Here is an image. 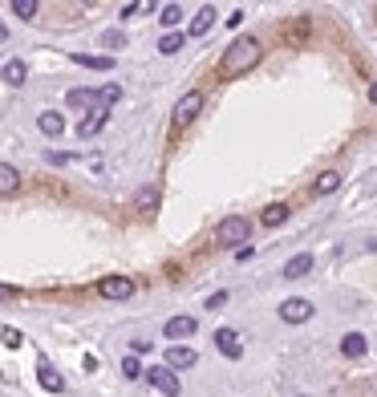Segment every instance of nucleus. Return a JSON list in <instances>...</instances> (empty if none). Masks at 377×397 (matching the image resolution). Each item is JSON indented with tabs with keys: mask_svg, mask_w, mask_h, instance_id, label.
Here are the masks:
<instances>
[{
	"mask_svg": "<svg viewBox=\"0 0 377 397\" xmlns=\"http://www.w3.org/2000/svg\"><path fill=\"white\" fill-rule=\"evenodd\" d=\"M260 57H264V45L256 37H239L231 41L223 49V57H219V77H239V74H248L251 65H260Z\"/></svg>",
	"mask_w": 377,
	"mask_h": 397,
	"instance_id": "nucleus-1",
	"label": "nucleus"
},
{
	"mask_svg": "<svg viewBox=\"0 0 377 397\" xmlns=\"http://www.w3.org/2000/svg\"><path fill=\"white\" fill-rule=\"evenodd\" d=\"M248 236H251V223L243 219V215H227V219H219V227H215V243L219 248H248Z\"/></svg>",
	"mask_w": 377,
	"mask_h": 397,
	"instance_id": "nucleus-2",
	"label": "nucleus"
},
{
	"mask_svg": "<svg viewBox=\"0 0 377 397\" xmlns=\"http://www.w3.org/2000/svg\"><path fill=\"white\" fill-rule=\"evenodd\" d=\"M203 94L199 89H187V94H183V98L175 101V114H171V126H175V130H187L191 122H195V118H199V110H203Z\"/></svg>",
	"mask_w": 377,
	"mask_h": 397,
	"instance_id": "nucleus-3",
	"label": "nucleus"
},
{
	"mask_svg": "<svg viewBox=\"0 0 377 397\" xmlns=\"http://www.w3.org/2000/svg\"><path fill=\"white\" fill-rule=\"evenodd\" d=\"M146 381L166 397H179V389H183V385H179V373L171 369V365H151V369H146Z\"/></svg>",
	"mask_w": 377,
	"mask_h": 397,
	"instance_id": "nucleus-4",
	"label": "nucleus"
},
{
	"mask_svg": "<svg viewBox=\"0 0 377 397\" xmlns=\"http://www.w3.org/2000/svg\"><path fill=\"white\" fill-rule=\"evenodd\" d=\"M98 292L106 300H130L134 296V280H130V276H106L98 284Z\"/></svg>",
	"mask_w": 377,
	"mask_h": 397,
	"instance_id": "nucleus-5",
	"label": "nucleus"
},
{
	"mask_svg": "<svg viewBox=\"0 0 377 397\" xmlns=\"http://www.w3.org/2000/svg\"><path fill=\"white\" fill-rule=\"evenodd\" d=\"M313 316V300H304V296H288L284 304H280V321H288V324H304Z\"/></svg>",
	"mask_w": 377,
	"mask_h": 397,
	"instance_id": "nucleus-6",
	"label": "nucleus"
},
{
	"mask_svg": "<svg viewBox=\"0 0 377 397\" xmlns=\"http://www.w3.org/2000/svg\"><path fill=\"white\" fill-rule=\"evenodd\" d=\"M215 348H219L227 361H239L243 357V336H239L236 328H215Z\"/></svg>",
	"mask_w": 377,
	"mask_h": 397,
	"instance_id": "nucleus-7",
	"label": "nucleus"
},
{
	"mask_svg": "<svg viewBox=\"0 0 377 397\" xmlns=\"http://www.w3.org/2000/svg\"><path fill=\"white\" fill-rule=\"evenodd\" d=\"M65 101L74 106V110H101V89H69L65 94Z\"/></svg>",
	"mask_w": 377,
	"mask_h": 397,
	"instance_id": "nucleus-8",
	"label": "nucleus"
},
{
	"mask_svg": "<svg viewBox=\"0 0 377 397\" xmlns=\"http://www.w3.org/2000/svg\"><path fill=\"white\" fill-rule=\"evenodd\" d=\"M195 316H171V321L163 324V333H166V341H187V336H195Z\"/></svg>",
	"mask_w": 377,
	"mask_h": 397,
	"instance_id": "nucleus-9",
	"label": "nucleus"
},
{
	"mask_svg": "<svg viewBox=\"0 0 377 397\" xmlns=\"http://www.w3.org/2000/svg\"><path fill=\"white\" fill-rule=\"evenodd\" d=\"M195 361H199V353H195L191 345H171V348H166V365H171L175 373L179 369H191Z\"/></svg>",
	"mask_w": 377,
	"mask_h": 397,
	"instance_id": "nucleus-10",
	"label": "nucleus"
},
{
	"mask_svg": "<svg viewBox=\"0 0 377 397\" xmlns=\"http://www.w3.org/2000/svg\"><path fill=\"white\" fill-rule=\"evenodd\" d=\"M106 122H110V110L101 106V110H94L89 118H81V126H77V138H81V142H86V138H94V134H98V130H101Z\"/></svg>",
	"mask_w": 377,
	"mask_h": 397,
	"instance_id": "nucleus-11",
	"label": "nucleus"
},
{
	"mask_svg": "<svg viewBox=\"0 0 377 397\" xmlns=\"http://www.w3.org/2000/svg\"><path fill=\"white\" fill-rule=\"evenodd\" d=\"M313 272V256H308V251H301V256H292L288 263H284V280H304V276Z\"/></svg>",
	"mask_w": 377,
	"mask_h": 397,
	"instance_id": "nucleus-12",
	"label": "nucleus"
},
{
	"mask_svg": "<svg viewBox=\"0 0 377 397\" xmlns=\"http://www.w3.org/2000/svg\"><path fill=\"white\" fill-rule=\"evenodd\" d=\"M74 65H86L94 74H110L114 69V57H98V53H74Z\"/></svg>",
	"mask_w": 377,
	"mask_h": 397,
	"instance_id": "nucleus-13",
	"label": "nucleus"
},
{
	"mask_svg": "<svg viewBox=\"0 0 377 397\" xmlns=\"http://www.w3.org/2000/svg\"><path fill=\"white\" fill-rule=\"evenodd\" d=\"M211 25H215V9L211 4H203L199 13H195V21H191V37H207Z\"/></svg>",
	"mask_w": 377,
	"mask_h": 397,
	"instance_id": "nucleus-14",
	"label": "nucleus"
},
{
	"mask_svg": "<svg viewBox=\"0 0 377 397\" xmlns=\"http://www.w3.org/2000/svg\"><path fill=\"white\" fill-rule=\"evenodd\" d=\"M37 373H41V385H45V389H53V393H61V389H65V381L57 377V369H53L45 357L37 361Z\"/></svg>",
	"mask_w": 377,
	"mask_h": 397,
	"instance_id": "nucleus-15",
	"label": "nucleus"
},
{
	"mask_svg": "<svg viewBox=\"0 0 377 397\" xmlns=\"http://www.w3.org/2000/svg\"><path fill=\"white\" fill-rule=\"evenodd\" d=\"M284 219H288V203H268L264 215H260V223L264 227H280Z\"/></svg>",
	"mask_w": 377,
	"mask_h": 397,
	"instance_id": "nucleus-16",
	"label": "nucleus"
},
{
	"mask_svg": "<svg viewBox=\"0 0 377 397\" xmlns=\"http://www.w3.org/2000/svg\"><path fill=\"white\" fill-rule=\"evenodd\" d=\"M37 126H41V134H53V138H57V134H65V118H61V114H41V118H37Z\"/></svg>",
	"mask_w": 377,
	"mask_h": 397,
	"instance_id": "nucleus-17",
	"label": "nucleus"
},
{
	"mask_svg": "<svg viewBox=\"0 0 377 397\" xmlns=\"http://www.w3.org/2000/svg\"><path fill=\"white\" fill-rule=\"evenodd\" d=\"M365 348H369V345H365L361 333H349L345 341H341V353H345V357H365Z\"/></svg>",
	"mask_w": 377,
	"mask_h": 397,
	"instance_id": "nucleus-18",
	"label": "nucleus"
},
{
	"mask_svg": "<svg viewBox=\"0 0 377 397\" xmlns=\"http://www.w3.org/2000/svg\"><path fill=\"white\" fill-rule=\"evenodd\" d=\"M16 183H21V174H16V166H13V162H4V166H0V191H4V195H13V191H16Z\"/></svg>",
	"mask_w": 377,
	"mask_h": 397,
	"instance_id": "nucleus-19",
	"label": "nucleus"
},
{
	"mask_svg": "<svg viewBox=\"0 0 377 397\" xmlns=\"http://www.w3.org/2000/svg\"><path fill=\"white\" fill-rule=\"evenodd\" d=\"M337 186H341V174H337V171H325L321 179H316V186H313V191H316V195H333Z\"/></svg>",
	"mask_w": 377,
	"mask_h": 397,
	"instance_id": "nucleus-20",
	"label": "nucleus"
},
{
	"mask_svg": "<svg viewBox=\"0 0 377 397\" xmlns=\"http://www.w3.org/2000/svg\"><path fill=\"white\" fill-rule=\"evenodd\" d=\"M183 45H187V37H183V33H166V37L159 41V53H166V57H171V53H179Z\"/></svg>",
	"mask_w": 377,
	"mask_h": 397,
	"instance_id": "nucleus-21",
	"label": "nucleus"
},
{
	"mask_svg": "<svg viewBox=\"0 0 377 397\" xmlns=\"http://www.w3.org/2000/svg\"><path fill=\"white\" fill-rule=\"evenodd\" d=\"M9 9H13L16 16H21V21H33V16H37V0H13V4H9Z\"/></svg>",
	"mask_w": 377,
	"mask_h": 397,
	"instance_id": "nucleus-22",
	"label": "nucleus"
},
{
	"mask_svg": "<svg viewBox=\"0 0 377 397\" xmlns=\"http://www.w3.org/2000/svg\"><path fill=\"white\" fill-rule=\"evenodd\" d=\"M4 81H9V86H25V65H21V61H4Z\"/></svg>",
	"mask_w": 377,
	"mask_h": 397,
	"instance_id": "nucleus-23",
	"label": "nucleus"
},
{
	"mask_svg": "<svg viewBox=\"0 0 377 397\" xmlns=\"http://www.w3.org/2000/svg\"><path fill=\"white\" fill-rule=\"evenodd\" d=\"M122 377H130V381H139V377H146V369L139 365V357H134V353H130V357L122 361Z\"/></svg>",
	"mask_w": 377,
	"mask_h": 397,
	"instance_id": "nucleus-24",
	"label": "nucleus"
},
{
	"mask_svg": "<svg viewBox=\"0 0 377 397\" xmlns=\"http://www.w3.org/2000/svg\"><path fill=\"white\" fill-rule=\"evenodd\" d=\"M159 21H163L171 33H175V25L183 21V9H179V4H163V16H159Z\"/></svg>",
	"mask_w": 377,
	"mask_h": 397,
	"instance_id": "nucleus-25",
	"label": "nucleus"
},
{
	"mask_svg": "<svg viewBox=\"0 0 377 397\" xmlns=\"http://www.w3.org/2000/svg\"><path fill=\"white\" fill-rule=\"evenodd\" d=\"M122 98V86H118V81H110V86H101V106H106V110H110L114 101Z\"/></svg>",
	"mask_w": 377,
	"mask_h": 397,
	"instance_id": "nucleus-26",
	"label": "nucleus"
},
{
	"mask_svg": "<svg viewBox=\"0 0 377 397\" xmlns=\"http://www.w3.org/2000/svg\"><path fill=\"white\" fill-rule=\"evenodd\" d=\"M118 13L130 21V16H139V13H154V4H139V0H130V4H122V9H118Z\"/></svg>",
	"mask_w": 377,
	"mask_h": 397,
	"instance_id": "nucleus-27",
	"label": "nucleus"
},
{
	"mask_svg": "<svg viewBox=\"0 0 377 397\" xmlns=\"http://www.w3.org/2000/svg\"><path fill=\"white\" fill-rule=\"evenodd\" d=\"M25 345V336L16 333V328H4V348H21Z\"/></svg>",
	"mask_w": 377,
	"mask_h": 397,
	"instance_id": "nucleus-28",
	"label": "nucleus"
},
{
	"mask_svg": "<svg viewBox=\"0 0 377 397\" xmlns=\"http://www.w3.org/2000/svg\"><path fill=\"white\" fill-rule=\"evenodd\" d=\"M154 203H159V191H154V186L139 195V207H154Z\"/></svg>",
	"mask_w": 377,
	"mask_h": 397,
	"instance_id": "nucleus-29",
	"label": "nucleus"
},
{
	"mask_svg": "<svg viewBox=\"0 0 377 397\" xmlns=\"http://www.w3.org/2000/svg\"><path fill=\"white\" fill-rule=\"evenodd\" d=\"M53 166H69V162H77V154H49Z\"/></svg>",
	"mask_w": 377,
	"mask_h": 397,
	"instance_id": "nucleus-30",
	"label": "nucleus"
},
{
	"mask_svg": "<svg viewBox=\"0 0 377 397\" xmlns=\"http://www.w3.org/2000/svg\"><path fill=\"white\" fill-rule=\"evenodd\" d=\"M101 45H110V49H122V33H106V37H101Z\"/></svg>",
	"mask_w": 377,
	"mask_h": 397,
	"instance_id": "nucleus-31",
	"label": "nucleus"
},
{
	"mask_svg": "<svg viewBox=\"0 0 377 397\" xmlns=\"http://www.w3.org/2000/svg\"><path fill=\"white\" fill-rule=\"evenodd\" d=\"M219 304H227V292H215V296L207 300V308H219Z\"/></svg>",
	"mask_w": 377,
	"mask_h": 397,
	"instance_id": "nucleus-32",
	"label": "nucleus"
},
{
	"mask_svg": "<svg viewBox=\"0 0 377 397\" xmlns=\"http://www.w3.org/2000/svg\"><path fill=\"white\" fill-rule=\"evenodd\" d=\"M369 101H373V106H377V86H369Z\"/></svg>",
	"mask_w": 377,
	"mask_h": 397,
	"instance_id": "nucleus-33",
	"label": "nucleus"
}]
</instances>
